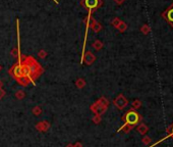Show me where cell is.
Returning a JSON list of instances; mask_svg holds the SVG:
<instances>
[{
  "instance_id": "1",
  "label": "cell",
  "mask_w": 173,
  "mask_h": 147,
  "mask_svg": "<svg viewBox=\"0 0 173 147\" xmlns=\"http://www.w3.org/2000/svg\"><path fill=\"white\" fill-rule=\"evenodd\" d=\"M22 63H24L25 65H27V67H28L29 78H30L31 81L36 80V79L42 74V71H43V69H41L39 63L35 60V59H33L31 56L25 58V60L22 61Z\"/></svg>"
},
{
  "instance_id": "2",
  "label": "cell",
  "mask_w": 173,
  "mask_h": 147,
  "mask_svg": "<svg viewBox=\"0 0 173 147\" xmlns=\"http://www.w3.org/2000/svg\"><path fill=\"white\" fill-rule=\"evenodd\" d=\"M141 119H142L141 115H138L136 110H133V109L128 110L127 113L124 115V117H122V120L124 121V123L127 124V125L133 126V127L140 123Z\"/></svg>"
},
{
  "instance_id": "3",
  "label": "cell",
  "mask_w": 173,
  "mask_h": 147,
  "mask_svg": "<svg viewBox=\"0 0 173 147\" xmlns=\"http://www.w3.org/2000/svg\"><path fill=\"white\" fill-rule=\"evenodd\" d=\"M113 104L114 106L119 110H122L128 105V100L123 94H119L114 100H113Z\"/></svg>"
},
{
  "instance_id": "4",
  "label": "cell",
  "mask_w": 173,
  "mask_h": 147,
  "mask_svg": "<svg viewBox=\"0 0 173 147\" xmlns=\"http://www.w3.org/2000/svg\"><path fill=\"white\" fill-rule=\"evenodd\" d=\"M107 108L108 107H105V106L99 104L98 102H95V103H93L91 106H90V109H91L92 113H94L95 115H103V113L107 110Z\"/></svg>"
},
{
  "instance_id": "5",
  "label": "cell",
  "mask_w": 173,
  "mask_h": 147,
  "mask_svg": "<svg viewBox=\"0 0 173 147\" xmlns=\"http://www.w3.org/2000/svg\"><path fill=\"white\" fill-rule=\"evenodd\" d=\"M162 16L165 21L169 23L171 25V27L173 28V4H171L164 12L162 13Z\"/></svg>"
},
{
  "instance_id": "6",
  "label": "cell",
  "mask_w": 173,
  "mask_h": 147,
  "mask_svg": "<svg viewBox=\"0 0 173 147\" xmlns=\"http://www.w3.org/2000/svg\"><path fill=\"white\" fill-rule=\"evenodd\" d=\"M50 127H51V124L48 121H41L36 124V126H35L36 130L39 131V132H47L50 129Z\"/></svg>"
},
{
  "instance_id": "7",
  "label": "cell",
  "mask_w": 173,
  "mask_h": 147,
  "mask_svg": "<svg viewBox=\"0 0 173 147\" xmlns=\"http://www.w3.org/2000/svg\"><path fill=\"white\" fill-rule=\"evenodd\" d=\"M136 131L141 135H146L149 131V128L146 124H141V125H138V127L136 128Z\"/></svg>"
},
{
  "instance_id": "8",
  "label": "cell",
  "mask_w": 173,
  "mask_h": 147,
  "mask_svg": "<svg viewBox=\"0 0 173 147\" xmlns=\"http://www.w3.org/2000/svg\"><path fill=\"white\" fill-rule=\"evenodd\" d=\"M95 60V56H94V54H92L91 52H86V56H84V61H86V65H92Z\"/></svg>"
},
{
  "instance_id": "9",
  "label": "cell",
  "mask_w": 173,
  "mask_h": 147,
  "mask_svg": "<svg viewBox=\"0 0 173 147\" xmlns=\"http://www.w3.org/2000/svg\"><path fill=\"white\" fill-rule=\"evenodd\" d=\"M132 128H133V126H130V125H127V124H125L124 123V125L122 126L121 128H119L118 129V132H122L123 133H125V134H127V133H129L130 131L132 130Z\"/></svg>"
},
{
  "instance_id": "10",
  "label": "cell",
  "mask_w": 173,
  "mask_h": 147,
  "mask_svg": "<svg viewBox=\"0 0 173 147\" xmlns=\"http://www.w3.org/2000/svg\"><path fill=\"white\" fill-rule=\"evenodd\" d=\"M84 5L88 8H94L98 5V0H84Z\"/></svg>"
},
{
  "instance_id": "11",
  "label": "cell",
  "mask_w": 173,
  "mask_h": 147,
  "mask_svg": "<svg viewBox=\"0 0 173 147\" xmlns=\"http://www.w3.org/2000/svg\"><path fill=\"white\" fill-rule=\"evenodd\" d=\"M42 113H43V110H42L41 106L36 105V106H34V107H33L32 113H33L34 115H36V117H39V115H41Z\"/></svg>"
},
{
  "instance_id": "12",
  "label": "cell",
  "mask_w": 173,
  "mask_h": 147,
  "mask_svg": "<svg viewBox=\"0 0 173 147\" xmlns=\"http://www.w3.org/2000/svg\"><path fill=\"white\" fill-rule=\"evenodd\" d=\"M96 102H98V103L101 104V105L105 106V107H108V105H109V100L107 99L106 97H104V96H102V97H100L99 99H98Z\"/></svg>"
},
{
  "instance_id": "13",
  "label": "cell",
  "mask_w": 173,
  "mask_h": 147,
  "mask_svg": "<svg viewBox=\"0 0 173 147\" xmlns=\"http://www.w3.org/2000/svg\"><path fill=\"white\" fill-rule=\"evenodd\" d=\"M14 96H15V98H16V99L22 100L25 97H26V93H25V92H24L22 90H18L17 92H15Z\"/></svg>"
},
{
  "instance_id": "14",
  "label": "cell",
  "mask_w": 173,
  "mask_h": 147,
  "mask_svg": "<svg viewBox=\"0 0 173 147\" xmlns=\"http://www.w3.org/2000/svg\"><path fill=\"white\" fill-rule=\"evenodd\" d=\"M141 106H142V101H141V100L136 99V100H133V101H132L131 107H132V109H133V110L138 109V108L141 107Z\"/></svg>"
},
{
  "instance_id": "15",
  "label": "cell",
  "mask_w": 173,
  "mask_h": 147,
  "mask_svg": "<svg viewBox=\"0 0 173 147\" xmlns=\"http://www.w3.org/2000/svg\"><path fill=\"white\" fill-rule=\"evenodd\" d=\"M76 85L78 89H82L84 86H86V82H84V79H78V80L76 82Z\"/></svg>"
},
{
  "instance_id": "16",
  "label": "cell",
  "mask_w": 173,
  "mask_h": 147,
  "mask_svg": "<svg viewBox=\"0 0 173 147\" xmlns=\"http://www.w3.org/2000/svg\"><path fill=\"white\" fill-rule=\"evenodd\" d=\"M150 31H151V28H150V26H149V25H147V24L144 25V26L141 28V32L143 33V34H145V35L149 34Z\"/></svg>"
},
{
  "instance_id": "17",
  "label": "cell",
  "mask_w": 173,
  "mask_h": 147,
  "mask_svg": "<svg viewBox=\"0 0 173 147\" xmlns=\"http://www.w3.org/2000/svg\"><path fill=\"white\" fill-rule=\"evenodd\" d=\"M101 115H95L93 117V119H92V121H93L94 124H96V125H98L99 123H101Z\"/></svg>"
},
{
  "instance_id": "18",
  "label": "cell",
  "mask_w": 173,
  "mask_h": 147,
  "mask_svg": "<svg viewBox=\"0 0 173 147\" xmlns=\"http://www.w3.org/2000/svg\"><path fill=\"white\" fill-rule=\"evenodd\" d=\"M142 142H143L145 145H149L150 143L152 142V139L150 138L149 136H144L143 139H142Z\"/></svg>"
},
{
  "instance_id": "19",
  "label": "cell",
  "mask_w": 173,
  "mask_h": 147,
  "mask_svg": "<svg viewBox=\"0 0 173 147\" xmlns=\"http://www.w3.org/2000/svg\"><path fill=\"white\" fill-rule=\"evenodd\" d=\"M117 28H118V30L120 31V32H124V31L126 30V28H127V26H126V25L124 24V23L121 22L120 24H119V26L117 27Z\"/></svg>"
},
{
  "instance_id": "20",
  "label": "cell",
  "mask_w": 173,
  "mask_h": 147,
  "mask_svg": "<svg viewBox=\"0 0 173 147\" xmlns=\"http://www.w3.org/2000/svg\"><path fill=\"white\" fill-rule=\"evenodd\" d=\"M103 47V44H102V42H100V41H96L95 43H94V48H95L96 50H99V49H101V48Z\"/></svg>"
},
{
  "instance_id": "21",
  "label": "cell",
  "mask_w": 173,
  "mask_h": 147,
  "mask_svg": "<svg viewBox=\"0 0 173 147\" xmlns=\"http://www.w3.org/2000/svg\"><path fill=\"white\" fill-rule=\"evenodd\" d=\"M11 54H12L14 57H17L18 56V49H16V48H14V49L11 51Z\"/></svg>"
},
{
  "instance_id": "22",
  "label": "cell",
  "mask_w": 173,
  "mask_h": 147,
  "mask_svg": "<svg viewBox=\"0 0 173 147\" xmlns=\"http://www.w3.org/2000/svg\"><path fill=\"white\" fill-rule=\"evenodd\" d=\"M5 94H6V92H5V91L3 90L2 88L0 89V99H2V98L5 96Z\"/></svg>"
},
{
  "instance_id": "23",
  "label": "cell",
  "mask_w": 173,
  "mask_h": 147,
  "mask_svg": "<svg viewBox=\"0 0 173 147\" xmlns=\"http://www.w3.org/2000/svg\"><path fill=\"white\" fill-rule=\"evenodd\" d=\"M120 20H118V19H115L114 21H113V26H115V27H118L119 26V24H120Z\"/></svg>"
},
{
  "instance_id": "24",
  "label": "cell",
  "mask_w": 173,
  "mask_h": 147,
  "mask_svg": "<svg viewBox=\"0 0 173 147\" xmlns=\"http://www.w3.org/2000/svg\"><path fill=\"white\" fill-rule=\"evenodd\" d=\"M46 54H47V53H46V52L44 51V50H42V51L39 52V56L41 57V58H44V57L46 56Z\"/></svg>"
},
{
  "instance_id": "25",
  "label": "cell",
  "mask_w": 173,
  "mask_h": 147,
  "mask_svg": "<svg viewBox=\"0 0 173 147\" xmlns=\"http://www.w3.org/2000/svg\"><path fill=\"white\" fill-rule=\"evenodd\" d=\"M74 147H82V143L80 142H76L74 144Z\"/></svg>"
},
{
  "instance_id": "26",
  "label": "cell",
  "mask_w": 173,
  "mask_h": 147,
  "mask_svg": "<svg viewBox=\"0 0 173 147\" xmlns=\"http://www.w3.org/2000/svg\"><path fill=\"white\" fill-rule=\"evenodd\" d=\"M116 1V3H118V4H121V3H123L124 0H115Z\"/></svg>"
},
{
  "instance_id": "27",
  "label": "cell",
  "mask_w": 173,
  "mask_h": 147,
  "mask_svg": "<svg viewBox=\"0 0 173 147\" xmlns=\"http://www.w3.org/2000/svg\"><path fill=\"white\" fill-rule=\"evenodd\" d=\"M170 134H171V136L173 137V125L171 126V128H170Z\"/></svg>"
},
{
  "instance_id": "28",
  "label": "cell",
  "mask_w": 173,
  "mask_h": 147,
  "mask_svg": "<svg viewBox=\"0 0 173 147\" xmlns=\"http://www.w3.org/2000/svg\"><path fill=\"white\" fill-rule=\"evenodd\" d=\"M65 147H74V144H72V143H69V144H67Z\"/></svg>"
},
{
  "instance_id": "29",
  "label": "cell",
  "mask_w": 173,
  "mask_h": 147,
  "mask_svg": "<svg viewBox=\"0 0 173 147\" xmlns=\"http://www.w3.org/2000/svg\"><path fill=\"white\" fill-rule=\"evenodd\" d=\"M2 86H3V83H2V81H0V89L2 88Z\"/></svg>"
},
{
  "instance_id": "30",
  "label": "cell",
  "mask_w": 173,
  "mask_h": 147,
  "mask_svg": "<svg viewBox=\"0 0 173 147\" xmlns=\"http://www.w3.org/2000/svg\"><path fill=\"white\" fill-rule=\"evenodd\" d=\"M1 69H2V67H1V65H0V71H1Z\"/></svg>"
}]
</instances>
